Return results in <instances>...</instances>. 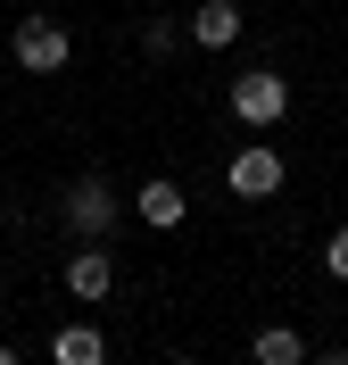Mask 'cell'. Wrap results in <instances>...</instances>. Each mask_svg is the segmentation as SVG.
<instances>
[{
  "label": "cell",
  "instance_id": "cell-1",
  "mask_svg": "<svg viewBox=\"0 0 348 365\" xmlns=\"http://www.w3.org/2000/svg\"><path fill=\"white\" fill-rule=\"evenodd\" d=\"M116 225H125L116 182L108 175H75L67 200H58V232H67V241H116Z\"/></svg>",
  "mask_w": 348,
  "mask_h": 365
},
{
  "label": "cell",
  "instance_id": "cell-2",
  "mask_svg": "<svg viewBox=\"0 0 348 365\" xmlns=\"http://www.w3.org/2000/svg\"><path fill=\"white\" fill-rule=\"evenodd\" d=\"M224 108H232V125H241V133H274L282 116H290V83H282L274 67H249L241 83L224 91Z\"/></svg>",
  "mask_w": 348,
  "mask_h": 365
},
{
  "label": "cell",
  "instance_id": "cell-3",
  "mask_svg": "<svg viewBox=\"0 0 348 365\" xmlns=\"http://www.w3.org/2000/svg\"><path fill=\"white\" fill-rule=\"evenodd\" d=\"M9 58H17L25 75H67L75 67V34L58 17H17L9 25Z\"/></svg>",
  "mask_w": 348,
  "mask_h": 365
},
{
  "label": "cell",
  "instance_id": "cell-4",
  "mask_svg": "<svg viewBox=\"0 0 348 365\" xmlns=\"http://www.w3.org/2000/svg\"><path fill=\"white\" fill-rule=\"evenodd\" d=\"M58 282H67V299L83 307V316L108 307V299H116V250H108V241H75L67 266H58Z\"/></svg>",
  "mask_w": 348,
  "mask_h": 365
},
{
  "label": "cell",
  "instance_id": "cell-5",
  "mask_svg": "<svg viewBox=\"0 0 348 365\" xmlns=\"http://www.w3.org/2000/svg\"><path fill=\"white\" fill-rule=\"evenodd\" d=\"M282 182H290V166H282V150H265V141H249V150H232L224 158V191L232 200H282Z\"/></svg>",
  "mask_w": 348,
  "mask_h": 365
},
{
  "label": "cell",
  "instance_id": "cell-6",
  "mask_svg": "<svg viewBox=\"0 0 348 365\" xmlns=\"http://www.w3.org/2000/svg\"><path fill=\"white\" fill-rule=\"evenodd\" d=\"M133 216H141L149 232H183V216H191V191H183L174 175H149V182L133 191Z\"/></svg>",
  "mask_w": 348,
  "mask_h": 365
},
{
  "label": "cell",
  "instance_id": "cell-7",
  "mask_svg": "<svg viewBox=\"0 0 348 365\" xmlns=\"http://www.w3.org/2000/svg\"><path fill=\"white\" fill-rule=\"evenodd\" d=\"M50 365H108V332H100L92 316H75L50 332Z\"/></svg>",
  "mask_w": 348,
  "mask_h": 365
},
{
  "label": "cell",
  "instance_id": "cell-8",
  "mask_svg": "<svg viewBox=\"0 0 348 365\" xmlns=\"http://www.w3.org/2000/svg\"><path fill=\"white\" fill-rule=\"evenodd\" d=\"M183 34H191L199 50H232V42H241V0H199Z\"/></svg>",
  "mask_w": 348,
  "mask_h": 365
},
{
  "label": "cell",
  "instance_id": "cell-9",
  "mask_svg": "<svg viewBox=\"0 0 348 365\" xmlns=\"http://www.w3.org/2000/svg\"><path fill=\"white\" fill-rule=\"evenodd\" d=\"M249 357L257 365H307V332H299V324H257V332H249Z\"/></svg>",
  "mask_w": 348,
  "mask_h": 365
},
{
  "label": "cell",
  "instance_id": "cell-10",
  "mask_svg": "<svg viewBox=\"0 0 348 365\" xmlns=\"http://www.w3.org/2000/svg\"><path fill=\"white\" fill-rule=\"evenodd\" d=\"M324 274H332V282H348V225L324 232Z\"/></svg>",
  "mask_w": 348,
  "mask_h": 365
},
{
  "label": "cell",
  "instance_id": "cell-11",
  "mask_svg": "<svg viewBox=\"0 0 348 365\" xmlns=\"http://www.w3.org/2000/svg\"><path fill=\"white\" fill-rule=\"evenodd\" d=\"M141 50H149V58H166V50H174V25H166V17H141Z\"/></svg>",
  "mask_w": 348,
  "mask_h": 365
},
{
  "label": "cell",
  "instance_id": "cell-12",
  "mask_svg": "<svg viewBox=\"0 0 348 365\" xmlns=\"http://www.w3.org/2000/svg\"><path fill=\"white\" fill-rule=\"evenodd\" d=\"M307 365H348V349H307Z\"/></svg>",
  "mask_w": 348,
  "mask_h": 365
},
{
  "label": "cell",
  "instance_id": "cell-13",
  "mask_svg": "<svg viewBox=\"0 0 348 365\" xmlns=\"http://www.w3.org/2000/svg\"><path fill=\"white\" fill-rule=\"evenodd\" d=\"M0 365H25V357H17V349H9V341H0Z\"/></svg>",
  "mask_w": 348,
  "mask_h": 365
},
{
  "label": "cell",
  "instance_id": "cell-14",
  "mask_svg": "<svg viewBox=\"0 0 348 365\" xmlns=\"http://www.w3.org/2000/svg\"><path fill=\"white\" fill-rule=\"evenodd\" d=\"M125 9H149V0H125Z\"/></svg>",
  "mask_w": 348,
  "mask_h": 365
},
{
  "label": "cell",
  "instance_id": "cell-15",
  "mask_svg": "<svg viewBox=\"0 0 348 365\" xmlns=\"http://www.w3.org/2000/svg\"><path fill=\"white\" fill-rule=\"evenodd\" d=\"M174 365H199V357H174Z\"/></svg>",
  "mask_w": 348,
  "mask_h": 365
}]
</instances>
